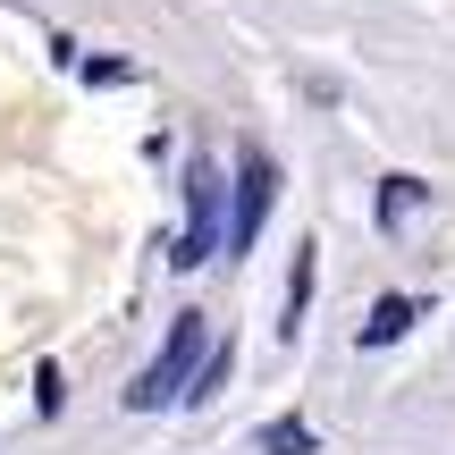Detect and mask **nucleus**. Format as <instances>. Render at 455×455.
<instances>
[{"label": "nucleus", "instance_id": "f257e3e1", "mask_svg": "<svg viewBox=\"0 0 455 455\" xmlns=\"http://www.w3.org/2000/svg\"><path fill=\"white\" fill-rule=\"evenodd\" d=\"M195 363H203V312H178V321H169V338H161V355L135 371L127 413H161V405H178V388L195 379Z\"/></svg>", "mask_w": 455, "mask_h": 455}, {"label": "nucleus", "instance_id": "f03ea898", "mask_svg": "<svg viewBox=\"0 0 455 455\" xmlns=\"http://www.w3.org/2000/svg\"><path fill=\"white\" fill-rule=\"evenodd\" d=\"M220 236H228V178L212 161H195L186 169V236H178V253H169V270H203V261L220 253Z\"/></svg>", "mask_w": 455, "mask_h": 455}, {"label": "nucleus", "instance_id": "7ed1b4c3", "mask_svg": "<svg viewBox=\"0 0 455 455\" xmlns=\"http://www.w3.org/2000/svg\"><path fill=\"white\" fill-rule=\"evenodd\" d=\"M228 195H236V220H228V244L244 253V244L261 236V212L278 203V161H270V152H244V161H236V186H228Z\"/></svg>", "mask_w": 455, "mask_h": 455}, {"label": "nucleus", "instance_id": "20e7f679", "mask_svg": "<svg viewBox=\"0 0 455 455\" xmlns=\"http://www.w3.org/2000/svg\"><path fill=\"white\" fill-rule=\"evenodd\" d=\"M413 321H422V304H413V295H379V304H371V321L355 329V346H363V355H379V346H396Z\"/></svg>", "mask_w": 455, "mask_h": 455}, {"label": "nucleus", "instance_id": "39448f33", "mask_svg": "<svg viewBox=\"0 0 455 455\" xmlns=\"http://www.w3.org/2000/svg\"><path fill=\"white\" fill-rule=\"evenodd\" d=\"M312 278H321V244H295V270H287V304H278V338H295L312 312Z\"/></svg>", "mask_w": 455, "mask_h": 455}, {"label": "nucleus", "instance_id": "423d86ee", "mask_svg": "<svg viewBox=\"0 0 455 455\" xmlns=\"http://www.w3.org/2000/svg\"><path fill=\"white\" fill-rule=\"evenodd\" d=\"M422 195H430L422 178H379V203H371V220H379V236H396V228H405L413 212H422Z\"/></svg>", "mask_w": 455, "mask_h": 455}, {"label": "nucleus", "instance_id": "0eeeda50", "mask_svg": "<svg viewBox=\"0 0 455 455\" xmlns=\"http://www.w3.org/2000/svg\"><path fill=\"white\" fill-rule=\"evenodd\" d=\"M228 371H236V346H212V355L195 363V379L178 388V405H212V396L228 388Z\"/></svg>", "mask_w": 455, "mask_h": 455}, {"label": "nucleus", "instance_id": "6e6552de", "mask_svg": "<svg viewBox=\"0 0 455 455\" xmlns=\"http://www.w3.org/2000/svg\"><path fill=\"white\" fill-rule=\"evenodd\" d=\"M261 455H321V430L304 413H278V422H261Z\"/></svg>", "mask_w": 455, "mask_h": 455}, {"label": "nucleus", "instance_id": "1a4fd4ad", "mask_svg": "<svg viewBox=\"0 0 455 455\" xmlns=\"http://www.w3.org/2000/svg\"><path fill=\"white\" fill-rule=\"evenodd\" d=\"M84 76H93V84H127L135 68H127V60H84Z\"/></svg>", "mask_w": 455, "mask_h": 455}]
</instances>
